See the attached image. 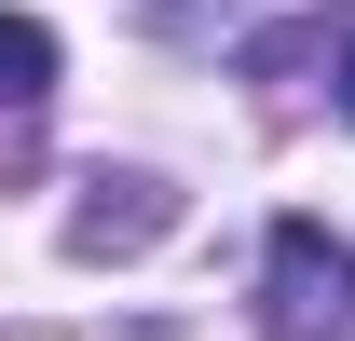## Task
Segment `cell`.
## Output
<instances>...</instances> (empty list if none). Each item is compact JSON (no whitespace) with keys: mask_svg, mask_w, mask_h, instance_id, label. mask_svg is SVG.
<instances>
[{"mask_svg":"<svg viewBox=\"0 0 355 341\" xmlns=\"http://www.w3.org/2000/svg\"><path fill=\"white\" fill-rule=\"evenodd\" d=\"M260 328L273 341H355V246L328 218H273V246H260Z\"/></svg>","mask_w":355,"mask_h":341,"instance_id":"cell-1","label":"cell"},{"mask_svg":"<svg viewBox=\"0 0 355 341\" xmlns=\"http://www.w3.org/2000/svg\"><path fill=\"white\" fill-rule=\"evenodd\" d=\"M164 218H178V205H164V177H96V205L69 218V246H83V259H137Z\"/></svg>","mask_w":355,"mask_h":341,"instance_id":"cell-2","label":"cell"},{"mask_svg":"<svg viewBox=\"0 0 355 341\" xmlns=\"http://www.w3.org/2000/svg\"><path fill=\"white\" fill-rule=\"evenodd\" d=\"M42 96H55V28L0 14V137H14V123H42Z\"/></svg>","mask_w":355,"mask_h":341,"instance_id":"cell-3","label":"cell"},{"mask_svg":"<svg viewBox=\"0 0 355 341\" xmlns=\"http://www.w3.org/2000/svg\"><path fill=\"white\" fill-rule=\"evenodd\" d=\"M328 42H342V69H328V82H342V123H355V0L328 14Z\"/></svg>","mask_w":355,"mask_h":341,"instance_id":"cell-4","label":"cell"}]
</instances>
